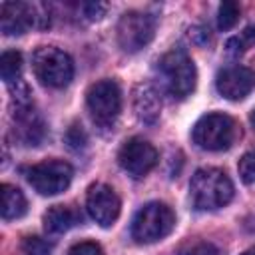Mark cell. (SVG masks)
Returning <instances> with one entry per match:
<instances>
[{
	"mask_svg": "<svg viewBox=\"0 0 255 255\" xmlns=\"http://www.w3.org/2000/svg\"><path fill=\"white\" fill-rule=\"evenodd\" d=\"M253 36H255V26H253Z\"/></svg>",
	"mask_w": 255,
	"mask_h": 255,
	"instance_id": "4316f807",
	"label": "cell"
},
{
	"mask_svg": "<svg viewBox=\"0 0 255 255\" xmlns=\"http://www.w3.org/2000/svg\"><path fill=\"white\" fill-rule=\"evenodd\" d=\"M239 177L245 183H255V151H247L241 159H239Z\"/></svg>",
	"mask_w": 255,
	"mask_h": 255,
	"instance_id": "7402d4cb",
	"label": "cell"
},
{
	"mask_svg": "<svg viewBox=\"0 0 255 255\" xmlns=\"http://www.w3.org/2000/svg\"><path fill=\"white\" fill-rule=\"evenodd\" d=\"M22 253L24 255H52V243L38 235H30L22 241Z\"/></svg>",
	"mask_w": 255,
	"mask_h": 255,
	"instance_id": "ffe728a7",
	"label": "cell"
},
{
	"mask_svg": "<svg viewBox=\"0 0 255 255\" xmlns=\"http://www.w3.org/2000/svg\"><path fill=\"white\" fill-rule=\"evenodd\" d=\"M175 255H221V251L211 241H203V239L191 241L189 239L175 249Z\"/></svg>",
	"mask_w": 255,
	"mask_h": 255,
	"instance_id": "d6986e66",
	"label": "cell"
},
{
	"mask_svg": "<svg viewBox=\"0 0 255 255\" xmlns=\"http://www.w3.org/2000/svg\"><path fill=\"white\" fill-rule=\"evenodd\" d=\"M241 255H255V247H251V249H247V251H243Z\"/></svg>",
	"mask_w": 255,
	"mask_h": 255,
	"instance_id": "484cf974",
	"label": "cell"
},
{
	"mask_svg": "<svg viewBox=\"0 0 255 255\" xmlns=\"http://www.w3.org/2000/svg\"><path fill=\"white\" fill-rule=\"evenodd\" d=\"M28 209V201L24 197V193L10 183L2 185V219L10 221V219H18L26 213Z\"/></svg>",
	"mask_w": 255,
	"mask_h": 255,
	"instance_id": "2e32d148",
	"label": "cell"
},
{
	"mask_svg": "<svg viewBox=\"0 0 255 255\" xmlns=\"http://www.w3.org/2000/svg\"><path fill=\"white\" fill-rule=\"evenodd\" d=\"M76 8H78V12H82V18L94 22V20H100L104 16L108 4H104V2H82Z\"/></svg>",
	"mask_w": 255,
	"mask_h": 255,
	"instance_id": "603a6c76",
	"label": "cell"
},
{
	"mask_svg": "<svg viewBox=\"0 0 255 255\" xmlns=\"http://www.w3.org/2000/svg\"><path fill=\"white\" fill-rule=\"evenodd\" d=\"M16 86L10 88L12 90V102H14V112H12V135L16 141H20L22 145H40L46 137V126L40 118V114L36 112L32 98H30V90L28 86L20 80Z\"/></svg>",
	"mask_w": 255,
	"mask_h": 255,
	"instance_id": "3957f363",
	"label": "cell"
},
{
	"mask_svg": "<svg viewBox=\"0 0 255 255\" xmlns=\"http://www.w3.org/2000/svg\"><path fill=\"white\" fill-rule=\"evenodd\" d=\"M239 14H241V10H239L237 2L225 0L223 4H219V10H217V26H219V30H223V32L231 30L237 24Z\"/></svg>",
	"mask_w": 255,
	"mask_h": 255,
	"instance_id": "ac0fdd59",
	"label": "cell"
},
{
	"mask_svg": "<svg viewBox=\"0 0 255 255\" xmlns=\"http://www.w3.org/2000/svg\"><path fill=\"white\" fill-rule=\"evenodd\" d=\"M133 110H135V116L139 118V122L149 124V126L155 124L159 118V110H161L159 92L147 82L137 84L133 90Z\"/></svg>",
	"mask_w": 255,
	"mask_h": 255,
	"instance_id": "5bb4252c",
	"label": "cell"
},
{
	"mask_svg": "<svg viewBox=\"0 0 255 255\" xmlns=\"http://www.w3.org/2000/svg\"><path fill=\"white\" fill-rule=\"evenodd\" d=\"M155 34V18L145 12H126L118 22V44L124 52H139Z\"/></svg>",
	"mask_w": 255,
	"mask_h": 255,
	"instance_id": "30bf717a",
	"label": "cell"
},
{
	"mask_svg": "<svg viewBox=\"0 0 255 255\" xmlns=\"http://www.w3.org/2000/svg\"><path fill=\"white\" fill-rule=\"evenodd\" d=\"M74 169L64 159H44L32 167L26 169L28 183L40 193V195H58L64 189H68L72 181Z\"/></svg>",
	"mask_w": 255,
	"mask_h": 255,
	"instance_id": "9c48e42d",
	"label": "cell"
},
{
	"mask_svg": "<svg viewBox=\"0 0 255 255\" xmlns=\"http://www.w3.org/2000/svg\"><path fill=\"white\" fill-rule=\"evenodd\" d=\"M68 255H104V251L96 241H82V243H76L68 251Z\"/></svg>",
	"mask_w": 255,
	"mask_h": 255,
	"instance_id": "cb8c5ba5",
	"label": "cell"
},
{
	"mask_svg": "<svg viewBox=\"0 0 255 255\" xmlns=\"http://www.w3.org/2000/svg\"><path fill=\"white\" fill-rule=\"evenodd\" d=\"M50 26V6L40 2H2L0 30L6 36H20L28 30H44Z\"/></svg>",
	"mask_w": 255,
	"mask_h": 255,
	"instance_id": "277c9868",
	"label": "cell"
},
{
	"mask_svg": "<svg viewBox=\"0 0 255 255\" xmlns=\"http://www.w3.org/2000/svg\"><path fill=\"white\" fill-rule=\"evenodd\" d=\"M157 159H159L157 149L143 137H129L120 147V153H118V161L122 169L133 179L147 175L157 165Z\"/></svg>",
	"mask_w": 255,
	"mask_h": 255,
	"instance_id": "8fae6325",
	"label": "cell"
},
{
	"mask_svg": "<svg viewBox=\"0 0 255 255\" xmlns=\"http://www.w3.org/2000/svg\"><path fill=\"white\" fill-rule=\"evenodd\" d=\"M82 221V215L70 205H52L44 215V229L50 235H60Z\"/></svg>",
	"mask_w": 255,
	"mask_h": 255,
	"instance_id": "9a60e30c",
	"label": "cell"
},
{
	"mask_svg": "<svg viewBox=\"0 0 255 255\" xmlns=\"http://www.w3.org/2000/svg\"><path fill=\"white\" fill-rule=\"evenodd\" d=\"M32 70L40 84L60 90L66 88L74 78V62L72 58L54 46H40L32 56Z\"/></svg>",
	"mask_w": 255,
	"mask_h": 255,
	"instance_id": "8992f818",
	"label": "cell"
},
{
	"mask_svg": "<svg viewBox=\"0 0 255 255\" xmlns=\"http://www.w3.org/2000/svg\"><path fill=\"white\" fill-rule=\"evenodd\" d=\"M175 225V213L161 201L145 203L131 221V237L137 243H155L171 233Z\"/></svg>",
	"mask_w": 255,
	"mask_h": 255,
	"instance_id": "ba28073f",
	"label": "cell"
},
{
	"mask_svg": "<svg viewBox=\"0 0 255 255\" xmlns=\"http://www.w3.org/2000/svg\"><path fill=\"white\" fill-rule=\"evenodd\" d=\"M189 197L195 209L215 211L233 199V183L223 169L201 167L189 181Z\"/></svg>",
	"mask_w": 255,
	"mask_h": 255,
	"instance_id": "6da1fadb",
	"label": "cell"
},
{
	"mask_svg": "<svg viewBox=\"0 0 255 255\" xmlns=\"http://www.w3.org/2000/svg\"><path fill=\"white\" fill-rule=\"evenodd\" d=\"M120 207H122L120 197L110 185L106 183L90 185L86 195V209L96 223H100L102 227L114 225L116 219L120 217Z\"/></svg>",
	"mask_w": 255,
	"mask_h": 255,
	"instance_id": "4fadbf2b",
	"label": "cell"
},
{
	"mask_svg": "<svg viewBox=\"0 0 255 255\" xmlns=\"http://www.w3.org/2000/svg\"><path fill=\"white\" fill-rule=\"evenodd\" d=\"M88 112L100 129H114L122 112V92L116 80H100L86 94Z\"/></svg>",
	"mask_w": 255,
	"mask_h": 255,
	"instance_id": "52a82bcc",
	"label": "cell"
},
{
	"mask_svg": "<svg viewBox=\"0 0 255 255\" xmlns=\"http://www.w3.org/2000/svg\"><path fill=\"white\" fill-rule=\"evenodd\" d=\"M215 88L225 100L239 102L255 90V72L241 64L225 66L217 72Z\"/></svg>",
	"mask_w": 255,
	"mask_h": 255,
	"instance_id": "7c38bea8",
	"label": "cell"
},
{
	"mask_svg": "<svg viewBox=\"0 0 255 255\" xmlns=\"http://www.w3.org/2000/svg\"><path fill=\"white\" fill-rule=\"evenodd\" d=\"M237 133H239L237 124L231 116L211 112L197 120V124L193 126L191 137H193V143L201 149L223 151L233 145V141L237 139Z\"/></svg>",
	"mask_w": 255,
	"mask_h": 255,
	"instance_id": "5b68a950",
	"label": "cell"
},
{
	"mask_svg": "<svg viewBox=\"0 0 255 255\" xmlns=\"http://www.w3.org/2000/svg\"><path fill=\"white\" fill-rule=\"evenodd\" d=\"M66 143H68V147L70 149H84L86 147V143H88V133H86V129L82 128V124H78V122H74L70 128H68V131H66Z\"/></svg>",
	"mask_w": 255,
	"mask_h": 255,
	"instance_id": "44dd1931",
	"label": "cell"
},
{
	"mask_svg": "<svg viewBox=\"0 0 255 255\" xmlns=\"http://www.w3.org/2000/svg\"><path fill=\"white\" fill-rule=\"evenodd\" d=\"M22 66H24L22 54L18 50H6L0 58V76H2V80L8 86L20 82L22 80Z\"/></svg>",
	"mask_w": 255,
	"mask_h": 255,
	"instance_id": "e0dca14e",
	"label": "cell"
},
{
	"mask_svg": "<svg viewBox=\"0 0 255 255\" xmlns=\"http://www.w3.org/2000/svg\"><path fill=\"white\" fill-rule=\"evenodd\" d=\"M249 122H251V126L255 128V108H253V112H251V116H249Z\"/></svg>",
	"mask_w": 255,
	"mask_h": 255,
	"instance_id": "d4e9b609",
	"label": "cell"
},
{
	"mask_svg": "<svg viewBox=\"0 0 255 255\" xmlns=\"http://www.w3.org/2000/svg\"><path fill=\"white\" fill-rule=\"evenodd\" d=\"M159 88L173 100H183L195 90L197 70L193 60L183 50H169L157 62Z\"/></svg>",
	"mask_w": 255,
	"mask_h": 255,
	"instance_id": "7a4b0ae2",
	"label": "cell"
}]
</instances>
